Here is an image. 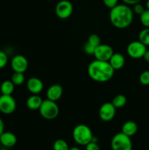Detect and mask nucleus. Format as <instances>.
Returning a JSON list of instances; mask_svg holds the SVG:
<instances>
[{
	"label": "nucleus",
	"instance_id": "nucleus-1",
	"mask_svg": "<svg viewBox=\"0 0 149 150\" xmlns=\"http://www.w3.org/2000/svg\"><path fill=\"white\" fill-rule=\"evenodd\" d=\"M133 10L126 4H118L110 9V21L118 29H126L133 21Z\"/></svg>",
	"mask_w": 149,
	"mask_h": 150
},
{
	"label": "nucleus",
	"instance_id": "nucleus-2",
	"mask_svg": "<svg viewBox=\"0 0 149 150\" xmlns=\"http://www.w3.org/2000/svg\"><path fill=\"white\" fill-rule=\"evenodd\" d=\"M88 74L94 81L99 83L108 82L112 78L115 70L109 62L93 60L88 66Z\"/></svg>",
	"mask_w": 149,
	"mask_h": 150
},
{
	"label": "nucleus",
	"instance_id": "nucleus-3",
	"mask_svg": "<svg viewBox=\"0 0 149 150\" xmlns=\"http://www.w3.org/2000/svg\"><path fill=\"white\" fill-rule=\"evenodd\" d=\"M93 136L91 130L86 125H78L72 131V138L74 142L80 146H86L92 141Z\"/></svg>",
	"mask_w": 149,
	"mask_h": 150
},
{
	"label": "nucleus",
	"instance_id": "nucleus-4",
	"mask_svg": "<svg viewBox=\"0 0 149 150\" xmlns=\"http://www.w3.org/2000/svg\"><path fill=\"white\" fill-rule=\"evenodd\" d=\"M39 111L44 119L49 120L56 119L59 114V108L56 103L48 99L42 101Z\"/></svg>",
	"mask_w": 149,
	"mask_h": 150
},
{
	"label": "nucleus",
	"instance_id": "nucleus-5",
	"mask_svg": "<svg viewBox=\"0 0 149 150\" xmlns=\"http://www.w3.org/2000/svg\"><path fill=\"white\" fill-rule=\"evenodd\" d=\"M130 138L122 132L116 133L111 141V148L112 150H132V142Z\"/></svg>",
	"mask_w": 149,
	"mask_h": 150
},
{
	"label": "nucleus",
	"instance_id": "nucleus-6",
	"mask_svg": "<svg viewBox=\"0 0 149 150\" xmlns=\"http://www.w3.org/2000/svg\"><path fill=\"white\" fill-rule=\"evenodd\" d=\"M147 51V46L142 43L140 41H133L127 45V51L131 58L138 59L143 58L145 53Z\"/></svg>",
	"mask_w": 149,
	"mask_h": 150
},
{
	"label": "nucleus",
	"instance_id": "nucleus-7",
	"mask_svg": "<svg viewBox=\"0 0 149 150\" xmlns=\"http://www.w3.org/2000/svg\"><path fill=\"white\" fill-rule=\"evenodd\" d=\"M57 17L61 19H67L72 16L73 5L68 0H61L57 3L55 8Z\"/></svg>",
	"mask_w": 149,
	"mask_h": 150
},
{
	"label": "nucleus",
	"instance_id": "nucleus-8",
	"mask_svg": "<svg viewBox=\"0 0 149 150\" xmlns=\"http://www.w3.org/2000/svg\"><path fill=\"white\" fill-rule=\"evenodd\" d=\"M16 109V101L12 95L0 96V111L4 114H11Z\"/></svg>",
	"mask_w": 149,
	"mask_h": 150
},
{
	"label": "nucleus",
	"instance_id": "nucleus-9",
	"mask_svg": "<svg viewBox=\"0 0 149 150\" xmlns=\"http://www.w3.org/2000/svg\"><path fill=\"white\" fill-rule=\"evenodd\" d=\"M113 53V50L110 45L107 44H100L96 47L93 55L94 56L95 59L108 62Z\"/></svg>",
	"mask_w": 149,
	"mask_h": 150
},
{
	"label": "nucleus",
	"instance_id": "nucleus-10",
	"mask_svg": "<svg viewBox=\"0 0 149 150\" xmlns=\"http://www.w3.org/2000/svg\"><path fill=\"white\" fill-rule=\"evenodd\" d=\"M115 107L112 103H105L101 105L99 110V115L101 120L104 122H110L115 115Z\"/></svg>",
	"mask_w": 149,
	"mask_h": 150
},
{
	"label": "nucleus",
	"instance_id": "nucleus-11",
	"mask_svg": "<svg viewBox=\"0 0 149 150\" xmlns=\"http://www.w3.org/2000/svg\"><path fill=\"white\" fill-rule=\"evenodd\" d=\"M11 67L14 72L18 73H23L26 71L29 67L28 60L23 55H15L13 57L11 60Z\"/></svg>",
	"mask_w": 149,
	"mask_h": 150
},
{
	"label": "nucleus",
	"instance_id": "nucleus-12",
	"mask_svg": "<svg viewBox=\"0 0 149 150\" xmlns=\"http://www.w3.org/2000/svg\"><path fill=\"white\" fill-rule=\"evenodd\" d=\"M26 86L32 95H39L43 89V83L38 78L32 77L27 81Z\"/></svg>",
	"mask_w": 149,
	"mask_h": 150
},
{
	"label": "nucleus",
	"instance_id": "nucleus-13",
	"mask_svg": "<svg viewBox=\"0 0 149 150\" xmlns=\"http://www.w3.org/2000/svg\"><path fill=\"white\" fill-rule=\"evenodd\" d=\"M63 95V88L59 84H53L48 89L46 92L47 99L52 101H58Z\"/></svg>",
	"mask_w": 149,
	"mask_h": 150
},
{
	"label": "nucleus",
	"instance_id": "nucleus-14",
	"mask_svg": "<svg viewBox=\"0 0 149 150\" xmlns=\"http://www.w3.org/2000/svg\"><path fill=\"white\" fill-rule=\"evenodd\" d=\"M0 140L1 145L7 148L13 147L17 144V137L11 132H3L0 135Z\"/></svg>",
	"mask_w": 149,
	"mask_h": 150
},
{
	"label": "nucleus",
	"instance_id": "nucleus-15",
	"mask_svg": "<svg viewBox=\"0 0 149 150\" xmlns=\"http://www.w3.org/2000/svg\"><path fill=\"white\" fill-rule=\"evenodd\" d=\"M108 62L114 70H118L124 67L125 64V58L124 55L120 53H113Z\"/></svg>",
	"mask_w": 149,
	"mask_h": 150
},
{
	"label": "nucleus",
	"instance_id": "nucleus-16",
	"mask_svg": "<svg viewBox=\"0 0 149 150\" xmlns=\"http://www.w3.org/2000/svg\"><path fill=\"white\" fill-rule=\"evenodd\" d=\"M138 127L134 121H127L124 123L121 127V132L127 136L131 137L137 133Z\"/></svg>",
	"mask_w": 149,
	"mask_h": 150
},
{
	"label": "nucleus",
	"instance_id": "nucleus-17",
	"mask_svg": "<svg viewBox=\"0 0 149 150\" xmlns=\"http://www.w3.org/2000/svg\"><path fill=\"white\" fill-rule=\"evenodd\" d=\"M42 99L38 95H32L26 100V106L30 110H39L42 103Z\"/></svg>",
	"mask_w": 149,
	"mask_h": 150
},
{
	"label": "nucleus",
	"instance_id": "nucleus-18",
	"mask_svg": "<svg viewBox=\"0 0 149 150\" xmlns=\"http://www.w3.org/2000/svg\"><path fill=\"white\" fill-rule=\"evenodd\" d=\"M15 89V85L11 81H4L0 84V91L1 95H12Z\"/></svg>",
	"mask_w": 149,
	"mask_h": 150
},
{
	"label": "nucleus",
	"instance_id": "nucleus-19",
	"mask_svg": "<svg viewBox=\"0 0 149 150\" xmlns=\"http://www.w3.org/2000/svg\"><path fill=\"white\" fill-rule=\"evenodd\" d=\"M127 98L124 95H117L113 98L112 100V104L115 107V108H122L127 104Z\"/></svg>",
	"mask_w": 149,
	"mask_h": 150
},
{
	"label": "nucleus",
	"instance_id": "nucleus-20",
	"mask_svg": "<svg viewBox=\"0 0 149 150\" xmlns=\"http://www.w3.org/2000/svg\"><path fill=\"white\" fill-rule=\"evenodd\" d=\"M138 40L145 46H149V28L142 29L138 35Z\"/></svg>",
	"mask_w": 149,
	"mask_h": 150
},
{
	"label": "nucleus",
	"instance_id": "nucleus-21",
	"mask_svg": "<svg viewBox=\"0 0 149 150\" xmlns=\"http://www.w3.org/2000/svg\"><path fill=\"white\" fill-rule=\"evenodd\" d=\"M11 81L14 83L15 86H19L23 83L25 81V76L23 73L14 72L11 77Z\"/></svg>",
	"mask_w": 149,
	"mask_h": 150
},
{
	"label": "nucleus",
	"instance_id": "nucleus-22",
	"mask_svg": "<svg viewBox=\"0 0 149 150\" xmlns=\"http://www.w3.org/2000/svg\"><path fill=\"white\" fill-rule=\"evenodd\" d=\"M69 148L68 144L63 139H57L53 145V150H69Z\"/></svg>",
	"mask_w": 149,
	"mask_h": 150
},
{
	"label": "nucleus",
	"instance_id": "nucleus-23",
	"mask_svg": "<svg viewBox=\"0 0 149 150\" xmlns=\"http://www.w3.org/2000/svg\"><path fill=\"white\" fill-rule=\"evenodd\" d=\"M140 20L145 28H149V10L145 9L144 11L140 15Z\"/></svg>",
	"mask_w": 149,
	"mask_h": 150
},
{
	"label": "nucleus",
	"instance_id": "nucleus-24",
	"mask_svg": "<svg viewBox=\"0 0 149 150\" xmlns=\"http://www.w3.org/2000/svg\"><path fill=\"white\" fill-rule=\"evenodd\" d=\"M87 42L90 45H91L92 46L94 47V48H96V47H97L98 45L101 44L100 38L97 35H96V34H91L89 37V38H88Z\"/></svg>",
	"mask_w": 149,
	"mask_h": 150
},
{
	"label": "nucleus",
	"instance_id": "nucleus-25",
	"mask_svg": "<svg viewBox=\"0 0 149 150\" xmlns=\"http://www.w3.org/2000/svg\"><path fill=\"white\" fill-rule=\"evenodd\" d=\"M139 80L141 84L144 86L149 85V70H145L140 74Z\"/></svg>",
	"mask_w": 149,
	"mask_h": 150
},
{
	"label": "nucleus",
	"instance_id": "nucleus-26",
	"mask_svg": "<svg viewBox=\"0 0 149 150\" xmlns=\"http://www.w3.org/2000/svg\"><path fill=\"white\" fill-rule=\"evenodd\" d=\"M8 62V57L4 51L0 50V69L5 67Z\"/></svg>",
	"mask_w": 149,
	"mask_h": 150
},
{
	"label": "nucleus",
	"instance_id": "nucleus-27",
	"mask_svg": "<svg viewBox=\"0 0 149 150\" xmlns=\"http://www.w3.org/2000/svg\"><path fill=\"white\" fill-rule=\"evenodd\" d=\"M95 48L93 46H92L89 43V42H86L83 45V51L88 55H93V52H94Z\"/></svg>",
	"mask_w": 149,
	"mask_h": 150
},
{
	"label": "nucleus",
	"instance_id": "nucleus-28",
	"mask_svg": "<svg viewBox=\"0 0 149 150\" xmlns=\"http://www.w3.org/2000/svg\"><path fill=\"white\" fill-rule=\"evenodd\" d=\"M133 13H136L137 15H140L143 11L145 10L144 7H143V4H141L140 3H137V4H134V7H133Z\"/></svg>",
	"mask_w": 149,
	"mask_h": 150
},
{
	"label": "nucleus",
	"instance_id": "nucleus-29",
	"mask_svg": "<svg viewBox=\"0 0 149 150\" xmlns=\"http://www.w3.org/2000/svg\"><path fill=\"white\" fill-rule=\"evenodd\" d=\"M104 4L107 7L110 9H112L115 6H116L118 3V0H102Z\"/></svg>",
	"mask_w": 149,
	"mask_h": 150
},
{
	"label": "nucleus",
	"instance_id": "nucleus-30",
	"mask_svg": "<svg viewBox=\"0 0 149 150\" xmlns=\"http://www.w3.org/2000/svg\"><path fill=\"white\" fill-rule=\"evenodd\" d=\"M86 150H101V149L97 143L91 142L86 146Z\"/></svg>",
	"mask_w": 149,
	"mask_h": 150
},
{
	"label": "nucleus",
	"instance_id": "nucleus-31",
	"mask_svg": "<svg viewBox=\"0 0 149 150\" xmlns=\"http://www.w3.org/2000/svg\"><path fill=\"white\" fill-rule=\"evenodd\" d=\"M124 4L127 5H134V4L140 3L142 0H122Z\"/></svg>",
	"mask_w": 149,
	"mask_h": 150
},
{
	"label": "nucleus",
	"instance_id": "nucleus-32",
	"mask_svg": "<svg viewBox=\"0 0 149 150\" xmlns=\"http://www.w3.org/2000/svg\"><path fill=\"white\" fill-rule=\"evenodd\" d=\"M143 58L144 59L145 61L146 62L149 63V50L147 49V51H145V54H144V56H143Z\"/></svg>",
	"mask_w": 149,
	"mask_h": 150
},
{
	"label": "nucleus",
	"instance_id": "nucleus-33",
	"mask_svg": "<svg viewBox=\"0 0 149 150\" xmlns=\"http://www.w3.org/2000/svg\"><path fill=\"white\" fill-rule=\"evenodd\" d=\"M4 122H3V120L0 118V135L4 132Z\"/></svg>",
	"mask_w": 149,
	"mask_h": 150
},
{
	"label": "nucleus",
	"instance_id": "nucleus-34",
	"mask_svg": "<svg viewBox=\"0 0 149 150\" xmlns=\"http://www.w3.org/2000/svg\"><path fill=\"white\" fill-rule=\"evenodd\" d=\"M69 150H80V149L77 146H72V147L69 148Z\"/></svg>",
	"mask_w": 149,
	"mask_h": 150
},
{
	"label": "nucleus",
	"instance_id": "nucleus-35",
	"mask_svg": "<svg viewBox=\"0 0 149 150\" xmlns=\"http://www.w3.org/2000/svg\"><path fill=\"white\" fill-rule=\"evenodd\" d=\"M146 9L149 10V0H147L146 1Z\"/></svg>",
	"mask_w": 149,
	"mask_h": 150
},
{
	"label": "nucleus",
	"instance_id": "nucleus-36",
	"mask_svg": "<svg viewBox=\"0 0 149 150\" xmlns=\"http://www.w3.org/2000/svg\"><path fill=\"white\" fill-rule=\"evenodd\" d=\"M1 140H0V146H1Z\"/></svg>",
	"mask_w": 149,
	"mask_h": 150
},
{
	"label": "nucleus",
	"instance_id": "nucleus-37",
	"mask_svg": "<svg viewBox=\"0 0 149 150\" xmlns=\"http://www.w3.org/2000/svg\"><path fill=\"white\" fill-rule=\"evenodd\" d=\"M0 84H1V82H0Z\"/></svg>",
	"mask_w": 149,
	"mask_h": 150
}]
</instances>
